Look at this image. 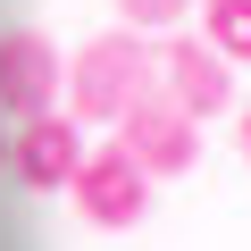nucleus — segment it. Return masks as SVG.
<instances>
[{
	"instance_id": "6",
	"label": "nucleus",
	"mask_w": 251,
	"mask_h": 251,
	"mask_svg": "<svg viewBox=\"0 0 251 251\" xmlns=\"http://www.w3.org/2000/svg\"><path fill=\"white\" fill-rule=\"evenodd\" d=\"M92 151H84V117H25L17 134H9V176L25 184V193H67L75 184V168H84Z\"/></svg>"
},
{
	"instance_id": "1",
	"label": "nucleus",
	"mask_w": 251,
	"mask_h": 251,
	"mask_svg": "<svg viewBox=\"0 0 251 251\" xmlns=\"http://www.w3.org/2000/svg\"><path fill=\"white\" fill-rule=\"evenodd\" d=\"M143 92H159V50L134 25H109L67 59V100H75L84 126H126V109Z\"/></svg>"
},
{
	"instance_id": "5",
	"label": "nucleus",
	"mask_w": 251,
	"mask_h": 251,
	"mask_svg": "<svg viewBox=\"0 0 251 251\" xmlns=\"http://www.w3.org/2000/svg\"><path fill=\"white\" fill-rule=\"evenodd\" d=\"M159 92H176L201 126L234 109V59L209 42V34H168L159 42Z\"/></svg>"
},
{
	"instance_id": "4",
	"label": "nucleus",
	"mask_w": 251,
	"mask_h": 251,
	"mask_svg": "<svg viewBox=\"0 0 251 251\" xmlns=\"http://www.w3.org/2000/svg\"><path fill=\"white\" fill-rule=\"evenodd\" d=\"M117 143L134 151L151 176H184L193 159H201V117L176 100V92H143L134 109H126V126H117Z\"/></svg>"
},
{
	"instance_id": "8",
	"label": "nucleus",
	"mask_w": 251,
	"mask_h": 251,
	"mask_svg": "<svg viewBox=\"0 0 251 251\" xmlns=\"http://www.w3.org/2000/svg\"><path fill=\"white\" fill-rule=\"evenodd\" d=\"M184 9H193V0H117V25H134V34H176Z\"/></svg>"
},
{
	"instance_id": "7",
	"label": "nucleus",
	"mask_w": 251,
	"mask_h": 251,
	"mask_svg": "<svg viewBox=\"0 0 251 251\" xmlns=\"http://www.w3.org/2000/svg\"><path fill=\"white\" fill-rule=\"evenodd\" d=\"M201 34H209L234 67H251V0H201Z\"/></svg>"
},
{
	"instance_id": "9",
	"label": "nucleus",
	"mask_w": 251,
	"mask_h": 251,
	"mask_svg": "<svg viewBox=\"0 0 251 251\" xmlns=\"http://www.w3.org/2000/svg\"><path fill=\"white\" fill-rule=\"evenodd\" d=\"M243 159H251V100H243Z\"/></svg>"
},
{
	"instance_id": "10",
	"label": "nucleus",
	"mask_w": 251,
	"mask_h": 251,
	"mask_svg": "<svg viewBox=\"0 0 251 251\" xmlns=\"http://www.w3.org/2000/svg\"><path fill=\"white\" fill-rule=\"evenodd\" d=\"M0 168H9V134H0Z\"/></svg>"
},
{
	"instance_id": "3",
	"label": "nucleus",
	"mask_w": 251,
	"mask_h": 251,
	"mask_svg": "<svg viewBox=\"0 0 251 251\" xmlns=\"http://www.w3.org/2000/svg\"><path fill=\"white\" fill-rule=\"evenodd\" d=\"M59 92H67V59L50 50V34H34V25H9L0 34V117H50L59 109Z\"/></svg>"
},
{
	"instance_id": "2",
	"label": "nucleus",
	"mask_w": 251,
	"mask_h": 251,
	"mask_svg": "<svg viewBox=\"0 0 251 251\" xmlns=\"http://www.w3.org/2000/svg\"><path fill=\"white\" fill-rule=\"evenodd\" d=\"M67 201H75V218H84V226L126 234V226H143V218H151V168L126 151V143H100V151L75 168Z\"/></svg>"
}]
</instances>
